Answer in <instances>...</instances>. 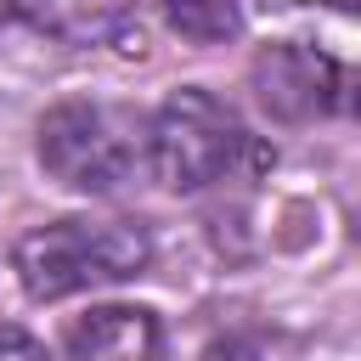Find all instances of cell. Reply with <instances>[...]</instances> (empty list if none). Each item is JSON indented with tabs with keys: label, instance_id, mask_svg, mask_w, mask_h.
<instances>
[{
	"label": "cell",
	"instance_id": "obj_2",
	"mask_svg": "<svg viewBox=\"0 0 361 361\" xmlns=\"http://www.w3.org/2000/svg\"><path fill=\"white\" fill-rule=\"evenodd\" d=\"M39 164L68 192H118L147 164V118L118 102L68 96L39 118Z\"/></svg>",
	"mask_w": 361,
	"mask_h": 361
},
{
	"label": "cell",
	"instance_id": "obj_5",
	"mask_svg": "<svg viewBox=\"0 0 361 361\" xmlns=\"http://www.w3.org/2000/svg\"><path fill=\"white\" fill-rule=\"evenodd\" d=\"M11 11L34 34L62 45H141L130 0H11Z\"/></svg>",
	"mask_w": 361,
	"mask_h": 361
},
{
	"label": "cell",
	"instance_id": "obj_4",
	"mask_svg": "<svg viewBox=\"0 0 361 361\" xmlns=\"http://www.w3.org/2000/svg\"><path fill=\"white\" fill-rule=\"evenodd\" d=\"M254 79V96L271 118L282 124H310V118H333L350 96V79L344 68L316 51V45H265L248 68Z\"/></svg>",
	"mask_w": 361,
	"mask_h": 361
},
{
	"label": "cell",
	"instance_id": "obj_7",
	"mask_svg": "<svg viewBox=\"0 0 361 361\" xmlns=\"http://www.w3.org/2000/svg\"><path fill=\"white\" fill-rule=\"evenodd\" d=\"M158 11L192 45H220V39H231L243 28V6L237 0H158Z\"/></svg>",
	"mask_w": 361,
	"mask_h": 361
},
{
	"label": "cell",
	"instance_id": "obj_3",
	"mask_svg": "<svg viewBox=\"0 0 361 361\" xmlns=\"http://www.w3.org/2000/svg\"><path fill=\"white\" fill-rule=\"evenodd\" d=\"M243 152H248V130L237 124V113L220 96H209L197 85L169 90V102L147 124V169L169 192H203V186L226 180Z\"/></svg>",
	"mask_w": 361,
	"mask_h": 361
},
{
	"label": "cell",
	"instance_id": "obj_1",
	"mask_svg": "<svg viewBox=\"0 0 361 361\" xmlns=\"http://www.w3.org/2000/svg\"><path fill=\"white\" fill-rule=\"evenodd\" d=\"M147 259H152V237L135 220H56V226L28 231L11 248L17 282L39 305L85 293V288L130 282L147 271Z\"/></svg>",
	"mask_w": 361,
	"mask_h": 361
},
{
	"label": "cell",
	"instance_id": "obj_6",
	"mask_svg": "<svg viewBox=\"0 0 361 361\" xmlns=\"http://www.w3.org/2000/svg\"><path fill=\"white\" fill-rule=\"evenodd\" d=\"M68 361H164V327L141 305H102L68 327Z\"/></svg>",
	"mask_w": 361,
	"mask_h": 361
},
{
	"label": "cell",
	"instance_id": "obj_8",
	"mask_svg": "<svg viewBox=\"0 0 361 361\" xmlns=\"http://www.w3.org/2000/svg\"><path fill=\"white\" fill-rule=\"evenodd\" d=\"M0 361H51V355H45V344H39L34 333H23V327H0Z\"/></svg>",
	"mask_w": 361,
	"mask_h": 361
}]
</instances>
